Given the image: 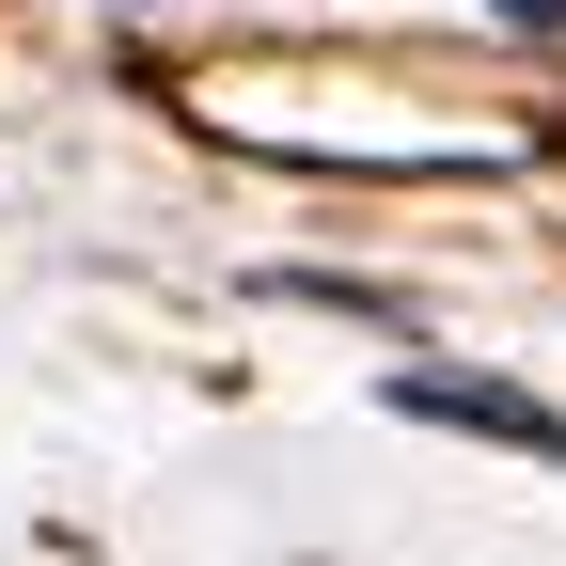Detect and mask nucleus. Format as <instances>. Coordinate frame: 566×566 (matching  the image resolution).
<instances>
[{
	"label": "nucleus",
	"mask_w": 566,
	"mask_h": 566,
	"mask_svg": "<svg viewBox=\"0 0 566 566\" xmlns=\"http://www.w3.org/2000/svg\"><path fill=\"white\" fill-rule=\"evenodd\" d=\"M394 409H409V424H472V441H520V457H551V472H566V409H535V394H504V378L409 363V378H394Z\"/></svg>",
	"instance_id": "obj_1"
},
{
	"label": "nucleus",
	"mask_w": 566,
	"mask_h": 566,
	"mask_svg": "<svg viewBox=\"0 0 566 566\" xmlns=\"http://www.w3.org/2000/svg\"><path fill=\"white\" fill-rule=\"evenodd\" d=\"M488 17H504V32H566V0H488Z\"/></svg>",
	"instance_id": "obj_2"
},
{
	"label": "nucleus",
	"mask_w": 566,
	"mask_h": 566,
	"mask_svg": "<svg viewBox=\"0 0 566 566\" xmlns=\"http://www.w3.org/2000/svg\"><path fill=\"white\" fill-rule=\"evenodd\" d=\"M126 17H142V0H126Z\"/></svg>",
	"instance_id": "obj_3"
}]
</instances>
